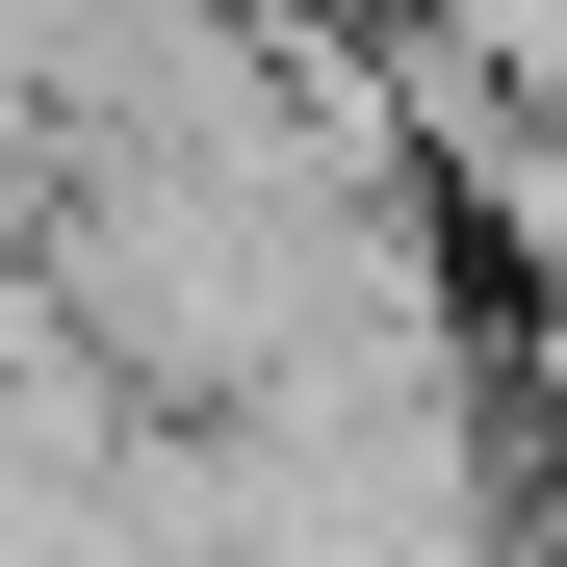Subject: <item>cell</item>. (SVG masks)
<instances>
[{
  "label": "cell",
  "mask_w": 567,
  "mask_h": 567,
  "mask_svg": "<svg viewBox=\"0 0 567 567\" xmlns=\"http://www.w3.org/2000/svg\"><path fill=\"white\" fill-rule=\"evenodd\" d=\"M542 130H567V104H542Z\"/></svg>",
  "instance_id": "cell-1"
}]
</instances>
